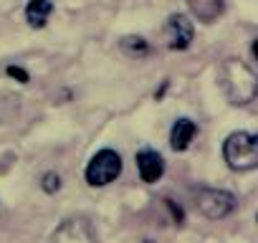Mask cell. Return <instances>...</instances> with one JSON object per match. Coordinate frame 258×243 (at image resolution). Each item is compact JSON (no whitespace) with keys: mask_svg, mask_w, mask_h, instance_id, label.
Returning <instances> with one entry per match:
<instances>
[{"mask_svg":"<svg viewBox=\"0 0 258 243\" xmlns=\"http://www.w3.org/2000/svg\"><path fill=\"white\" fill-rule=\"evenodd\" d=\"M218 84L225 99L235 106L250 104L258 94V76L255 71L240 58H225L218 69Z\"/></svg>","mask_w":258,"mask_h":243,"instance_id":"6da1fadb","label":"cell"},{"mask_svg":"<svg viewBox=\"0 0 258 243\" xmlns=\"http://www.w3.org/2000/svg\"><path fill=\"white\" fill-rule=\"evenodd\" d=\"M223 157L230 170L250 172L258 167V137L250 132H233L223 142Z\"/></svg>","mask_w":258,"mask_h":243,"instance_id":"7a4b0ae2","label":"cell"},{"mask_svg":"<svg viewBox=\"0 0 258 243\" xmlns=\"http://www.w3.org/2000/svg\"><path fill=\"white\" fill-rule=\"evenodd\" d=\"M121 175V157L114 150H99L86 165V183L91 188H106Z\"/></svg>","mask_w":258,"mask_h":243,"instance_id":"3957f363","label":"cell"},{"mask_svg":"<svg viewBox=\"0 0 258 243\" xmlns=\"http://www.w3.org/2000/svg\"><path fill=\"white\" fill-rule=\"evenodd\" d=\"M238 208V200L233 193L228 190H220V188H203L198 193V210L210 218V220H220V218H228L233 210Z\"/></svg>","mask_w":258,"mask_h":243,"instance_id":"277c9868","label":"cell"},{"mask_svg":"<svg viewBox=\"0 0 258 243\" xmlns=\"http://www.w3.org/2000/svg\"><path fill=\"white\" fill-rule=\"evenodd\" d=\"M48 243H96V235H94L89 220H84V218H69V220H63L53 230V235H51Z\"/></svg>","mask_w":258,"mask_h":243,"instance_id":"5b68a950","label":"cell"},{"mask_svg":"<svg viewBox=\"0 0 258 243\" xmlns=\"http://www.w3.org/2000/svg\"><path fill=\"white\" fill-rule=\"evenodd\" d=\"M192 21L182 13H175L167 18V26H165V36H167V46L172 51H185L190 48L192 43Z\"/></svg>","mask_w":258,"mask_h":243,"instance_id":"8992f818","label":"cell"},{"mask_svg":"<svg viewBox=\"0 0 258 243\" xmlns=\"http://www.w3.org/2000/svg\"><path fill=\"white\" fill-rule=\"evenodd\" d=\"M137 170H140L142 183L152 185V183H157L165 175V160L155 150H142V152H137Z\"/></svg>","mask_w":258,"mask_h":243,"instance_id":"52a82bcc","label":"cell"},{"mask_svg":"<svg viewBox=\"0 0 258 243\" xmlns=\"http://www.w3.org/2000/svg\"><path fill=\"white\" fill-rule=\"evenodd\" d=\"M187 8L200 23H215L225 13V0H187Z\"/></svg>","mask_w":258,"mask_h":243,"instance_id":"ba28073f","label":"cell"},{"mask_svg":"<svg viewBox=\"0 0 258 243\" xmlns=\"http://www.w3.org/2000/svg\"><path fill=\"white\" fill-rule=\"evenodd\" d=\"M195 135H198V127H195L192 119H187V116L177 119L175 125H172V132H170V145H172V150H175V152H185V150L190 147V142L195 140Z\"/></svg>","mask_w":258,"mask_h":243,"instance_id":"9c48e42d","label":"cell"},{"mask_svg":"<svg viewBox=\"0 0 258 243\" xmlns=\"http://www.w3.org/2000/svg\"><path fill=\"white\" fill-rule=\"evenodd\" d=\"M51 13H53L51 0H28V6H26V21L31 28H43L48 23Z\"/></svg>","mask_w":258,"mask_h":243,"instance_id":"30bf717a","label":"cell"},{"mask_svg":"<svg viewBox=\"0 0 258 243\" xmlns=\"http://www.w3.org/2000/svg\"><path fill=\"white\" fill-rule=\"evenodd\" d=\"M119 48L121 53H126L129 58H145L150 53V43L142 38V36H124L119 41Z\"/></svg>","mask_w":258,"mask_h":243,"instance_id":"8fae6325","label":"cell"},{"mask_svg":"<svg viewBox=\"0 0 258 243\" xmlns=\"http://www.w3.org/2000/svg\"><path fill=\"white\" fill-rule=\"evenodd\" d=\"M41 188H43L48 195L58 193V190H61V177H58V172H46V175L41 177Z\"/></svg>","mask_w":258,"mask_h":243,"instance_id":"7c38bea8","label":"cell"},{"mask_svg":"<svg viewBox=\"0 0 258 243\" xmlns=\"http://www.w3.org/2000/svg\"><path fill=\"white\" fill-rule=\"evenodd\" d=\"M6 71H8V76H11V79H18L21 84H28V71H23L21 66H8Z\"/></svg>","mask_w":258,"mask_h":243,"instance_id":"4fadbf2b","label":"cell"}]
</instances>
